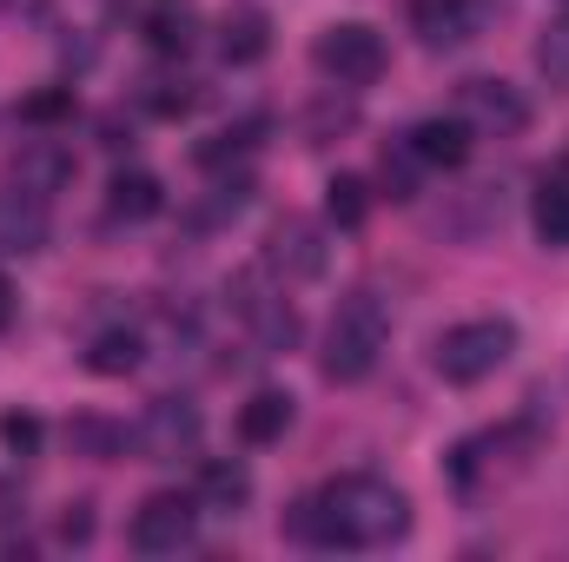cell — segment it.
Masks as SVG:
<instances>
[{
    "label": "cell",
    "mask_w": 569,
    "mask_h": 562,
    "mask_svg": "<svg viewBox=\"0 0 569 562\" xmlns=\"http://www.w3.org/2000/svg\"><path fill=\"white\" fill-rule=\"evenodd\" d=\"M351 120H358V107H351V100H325V107L311 113V145H325L331 133H345Z\"/></svg>",
    "instance_id": "f1b7e54d"
},
{
    "label": "cell",
    "mask_w": 569,
    "mask_h": 562,
    "mask_svg": "<svg viewBox=\"0 0 569 562\" xmlns=\"http://www.w3.org/2000/svg\"><path fill=\"white\" fill-rule=\"evenodd\" d=\"M107 212L127 219V225H146V219L166 212V185H159L152 172H113V185H107Z\"/></svg>",
    "instance_id": "9a60e30c"
},
{
    "label": "cell",
    "mask_w": 569,
    "mask_h": 562,
    "mask_svg": "<svg viewBox=\"0 0 569 562\" xmlns=\"http://www.w3.org/2000/svg\"><path fill=\"white\" fill-rule=\"evenodd\" d=\"M87 456H100V463H113V456H127V430L107 418H73V430H67Z\"/></svg>",
    "instance_id": "cb8c5ba5"
},
{
    "label": "cell",
    "mask_w": 569,
    "mask_h": 562,
    "mask_svg": "<svg viewBox=\"0 0 569 562\" xmlns=\"http://www.w3.org/2000/svg\"><path fill=\"white\" fill-rule=\"evenodd\" d=\"M127 536H133L140 556H179V550H192V536H199V496H179V490L146 496L140 510H133V523H127Z\"/></svg>",
    "instance_id": "8992f818"
},
{
    "label": "cell",
    "mask_w": 569,
    "mask_h": 562,
    "mask_svg": "<svg viewBox=\"0 0 569 562\" xmlns=\"http://www.w3.org/2000/svg\"><path fill=\"white\" fill-rule=\"evenodd\" d=\"M490 13H497V0H418L411 27H418V40L430 53H457L490 27Z\"/></svg>",
    "instance_id": "52a82bcc"
},
{
    "label": "cell",
    "mask_w": 569,
    "mask_h": 562,
    "mask_svg": "<svg viewBox=\"0 0 569 562\" xmlns=\"http://www.w3.org/2000/svg\"><path fill=\"white\" fill-rule=\"evenodd\" d=\"M67 179H73V152L60 140H27L13 152V165H7V185H20V192H33V199H53Z\"/></svg>",
    "instance_id": "8fae6325"
},
{
    "label": "cell",
    "mask_w": 569,
    "mask_h": 562,
    "mask_svg": "<svg viewBox=\"0 0 569 562\" xmlns=\"http://www.w3.org/2000/svg\"><path fill=\"white\" fill-rule=\"evenodd\" d=\"M246 503H252V470H246V463H232V456L199 463V510L232 516V510H246Z\"/></svg>",
    "instance_id": "5bb4252c"
},
{
    "label": "cell",
    "mask_w": 569,
    "mask_h": 562,
    "mask_svg": "<svg viewBox=\"0 0 569 562\" xmlns=\"http://www.w3.org/2000/svg\"><path fill=\"white\" fill-rule=\"evenodd\" d=\"M405 530H411V496L385 476H338L284 516V536L311 550H385Z\"/></svg>",
    "instance_id": "6da1fadb"
},
{
    "label": "cell",
    "mask_w": 569,
    "mask_h": 562,
    "mask_svg": "<svg viewBox=\"0 0 569 562\" xmlns=\"http://www.w3.org/2000/svg\"><path fill=\"white\" fill-rule=\"evenodd\" d=\"M537 73H543L557 93H569V13H557V20L537 33Z\"/></svg>",
    "instance_id": "603a6c76"
},
{
    "label": "cell",
    "mask_w": 569,
    "mask_h": 562,
    "mask_svg": "<svg viewBox=\"0 0 569 562\" xmlns=\"http://www.w3.org/2000/svg\"><path fill=\"white\" fill-rule=\"evenodd\" d=\"M266 265L284 272L291 284L318 279V272H325V232H318L311 219H279V225H272V245H266Z\"/></svg>",
    "instance_id": "30bf717a"
},
{
    "label": "cell",
    "mask_w": 569,
    "mask_h": 562,
    "mask_svg": "<svg viewBox=\"0 0 569 562\" xmlns=\"http://www.w3.org/2000/svg\"><path fill=\"white\" fill-rule=\"evenodd\" d=\"M7 324H13V284L0 279V331H7Z\"/></svg>",
    "instance_id": "4dcf8cb0"
},
{
    "label": "cell",
    "mask_w": 569,
    "mask_h": 562,
    "mask_svg": "<svg viewBox=\"0 0 569 562\" xmlns=\"http://www.w3.org/2000/svg\"><path fill=\"white\" fill-rule=\"evenodd\" d=\"M20 120L27 127H67L73 120V87H40L20 100Z\"/></svg>",
    "instance_id": "d4e9b609"
},
{
    "label": "cell",
    "mask_w": 569,
    "mask_h": 562,
    "mask_svg": "<svg viewBox=\"0 0 569 562\" xmlns=\"http://www.w3.org/2000/svg\"><path fill=\"white\" fill-rule=\"evenodd\" d=\"M266 47H272V20L259 7L226 13V27H219V60L226 67H252V60H266Z\"/></svg>",
    "instance_id": "2e32d148"
},
{
    "label": "cell",
    "mask_w": 569,
    "mask_h": 562,
    "mask_svg": "<svg viewBox=\"0 0 569 562\" xmlns=\"http://www.w3.org/2000/svg\"><path fill=\"white\" fill-rule=\"evenodd\" d=\"M405 145H411L425 165H443V172H457V165L470 159V145H477V127H470L463 113H437V120H418Z\"/></svg>",
    "instance_id": "7c38bea8"
},
{
    "label": "cell",
    "mask_w": 569,
    "mask_h": 562,
    "mask_svg": "<svg viewBox=\"0 0 569 562\" xmlns=\"http://www.w3.org/2000/svg\"><path fill=\"white\" fill-rule=\"evenodd\" d=\"M385 338H391V311H385L371 291H351V298L331 311V324H325V358H318V371H325L331 384H365V378L378 371V358H385Z\"/></svg>",
    "instance_id": "7a4b0ae2"
},
{
    "label": "cell",
    "mask_w": 569,
    "mask_h": 562,
    "mask_svg": "<svg viewBox=\"0 0 569 562\" xmlns=\"http://www.w3.org/2000/svg\"><path fill=\"white\" fill-rule=\"evenodd\" d=\"M311 60H318V73L338 80V87H371V80L385 73V40H378L365 20H338V27L318 33Z\"/></svg>",
    "instance_id": "5b68a950"
},
{
    "label": "cell",
    "mask_w": 569,
    "mask_h": 562,
    "mask_svg": "<svg viewBox=\"0 0 569 562\" xmlns=\"http://www.w3.org/2000/svg\"><path fill=\"white\" fill-rule=\"evenodd\" d=\"M140 107L152 120H179V113H192V87H186V80H152L140 93Z\"/></svg>",
    "instance_id": "4316f807"
},
{
    "label": "cell",
    "mask_w": 569,
    "mask_h": 562,
    "mask_svg": "<svg viewBox=\"0 0 569 562\" xmlns=\"http://www.w3.org/2000/svg\"><path fill=\"white\" fill-rule=\"evenodd\" d=\"M199 436H206L199 404H186V398H152L140 411V423L127 430V450H133L140 463H179V456L199 450Z\"/></svg>",
    "instance_id": "277c9868"
},
{
    "label": "cell",
    "mask_w": 569,
    "mask_h": 562,
    "mask_svg": "<svg viewBox=\"0 0 569 562\" xmlns=\"http://www.w3.org/2000/svg\"><path fill=\"white\" fill-rule=\"evenodd\" d=\"M418 165H425V159H418L411 145H398V152L378 159V185H385L391 199H418Z\"/></svg>",
    "instance_id": "484cf974"
},
{
    "label": "cell",
    "mask_w": 569,
    "mask_h": 562,
    "mask_svg": "<svg viewBox=\"0 0 569 562\" xmlns=\"http://www.w3.org/2000/svg\"><path fill=\"white\" fill-rule=\"evenodd\" d=\"M60 536H67V543H87V536H93V516H87V503H73V510L60 516Z\"/></svg>",
    "instance_id": "f546056e"
},
{
    "label": "cell",
    "mask_w": 569,
    "mask_h": 562,
    "mask_svg": "<svg viewBox=\"0 0 569 562\" xmlns=\"http://www.w3.org/2000/svg\"><path fill=\"white\" fill-rule=\"evenodd\" d=\"M226 291L239 298V311H246V324H252L259 358H279V351H291V344H298V311H291L284 298H266V291H259V279H239V284H226Z\"/></svg>",
    "instance_id": "9c48e42d"
},
{
    "label": "cell",
    "mask_w": 569,
    "mask_h": 562,
    "mask_svg": "<svg viewBox=\"0 0 569 562\" xmlns=\"http://www.w3.org/2000/svg\"><path fill=\"white\" fill-rule=\"evenodd\" d=\"M140 364H146V338L127 331V324H120V331H100V338L87 344V371H93V378H133Z\"/></svg>",
    "instance_id": "ac0fdd59"
},
{
    "label": "cell",
    "mask_w": 569,
    "mask_h": 562,
    "mask_svg": "<svg viewBox=\"0 0 569 562\" xmlns=\"http://www.w3.org/2000/svg\"><path fill=\"white\" fill-rule=\"evenodd\" d=\"M325 219H331L338 232H358V225L371 219V185H365L358 172H338V179L325 185Z\"/></svg>",
    "instance_id": "d6986e66"
},
{
    "label": "cell",
    "mask_w": 569,
    "mask_h": 562,
    "mask_svg": "<svg viewBox=\"0 0 569 562\" xmlns=\"http://www.w3.org/2000/svg\"><path fill=\"white\" fill-rule=\"evenodd\" d=\"M517 351V324L510 318H470V324H450L437 338V378L443 384H483L510 364Z\"/></svg>",
    "instance_id": "3957f363"
},
{
    "label": "cell",
    "mask_w": 569,
    "mask_h": 562,
    "mask_svg": "<svg viewBox=\"0 0 569 562\" xmlns=\"http://www.w3.org/2000/svg\"><path fill=\"white\" fill-rule=\"evenodd\" d=\"M252 145H259V120H239V127H219L212 140H199L192 159H199L206 172H226V165H232V159H246Z\"/></svg>",
    "instance_id": "44dd1931"
},
{
    "label": "cell",
    "mask_w": 569,
    "mask_h": 562,
    "mask_svg": "<svg viewBox=\"0 0 569 562\" xmlns=\"http://www.w3.org/2000/svg\"><path fill=\"white\" fill-rule=\"evenodd\" d=\"M0 443H7L13 456H33V450H40V418H27V411H0Z\"/></svg>",
    "instance_id": "83f0119b"
},
{
    "label": "cell",
    "mask_w": 569,
    "mask_h": 562,
    "mask_svg": "<svg viewBox=\"0 0 569 562\" xmlns=\"http://www.w3.org/2000/svg\"><path fill=\"white\" fill-rule=\"evenodd\" d=\"M47 245V199L7 185L0 192V252H40Z\"/></svg>",
    "instance_id": "4fadbf2b"
},
{
    "label": "cell",
    "mask_w": 569,
    "mask_h": 562,
    "mask_svg": "<svg viewBox=\"0 0 569 562\" xmlns=\"http://www.w3.org/2000/svg\"><path fill=\"white\" fill-rule=\"evenodd\" d=\"M146 40H152V53H186L192 47V7L186 0H159L146 13Z\"/></svg>",
    "instance_id": "ffe728a7"
},
{
    "label": "cell",
    "mask_w": 569,
    "mask_h": 562,
    "mask_svg": "<svg viewBox=\"0 0 569 562\" xmlns=\"http://www.w3.org/2000/svg\"><path fill=\"white\" fill-rule=\"evenodd\" d=\"M457 113H463L477 133H497V140H510V133L530 127V100H523L510 80H463Z\"/></svg>",
    "instance_id": "ba28073f"
},
{
    "label": "cell",
    "mask_w": 569,
    "mask_h": 562,
    "mask_svg": "<svg viewBox=\"0 0 569 562\" xmlns=\"http://www.w3.org/2000/svg\"><path fill=\"white\" fill-rule=\"evenodd\" d=\"M530 225H537V239H543V245H569V179H557V185H543V192H537Z\"/></svg>",
    "instance_id": "7402d4cb"
},
{
    "label": "cell",
    "mask_w": 569,
    "mask_h": 562,
    "mask_svg": "<svg viewBox=\"0 0 569 562\" xmlns=\"http://www.w3.org/2000/svg\"><path fill=\"white\" fill-rule=\"evenodd\" d=\"M284 430H291V398H284V391H252V398L239 404V443L266 450V443H279Z\"/></svg>",
    "instance_id": "e0dca14e"
}]
</instances>
